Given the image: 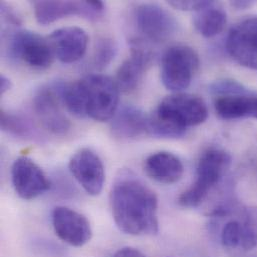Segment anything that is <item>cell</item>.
Segmentation results:
<instances>
[{"mask_svg":"<svg viewBox=\"0 0 257 257\" xmlns=\"http://www.w3.org/2000/svg\"><path fill=\"white\" fill-rule=\"evenodd\" d=\"M86 96V114L95 121L112 119L117 112L119 89L116 82L103 74H90L82 79Z\"/></svg>","mask_w":257,"mask_h":257,"instance_id":"cell-6","label":"cell"},{"mask_svg":"<svg viewBox=\"0 0 257 257\" xmlns=\"http://www.w3.org/2000/svg\"><path fill=\"white\" fill-rule=\"evenodd\" d=\"M207 116V105L201 97L189 93L172 94L149 116V132L160 138H180L188 127L203 123Z\"/></svg>","mask_w":257,"mask_h":257,"instance_id":"cell-2","label":"cell"},{"mask_svg":"<svg viewBox=\"0 0 257 257\" xmlns=\"http://www.w3.org/2000/svg\"><path fill=\"white\" fill-rule=\"evenodd\" d=\"M227 22L225 11L213 1L210 5L196 12L193 25L196 31L204 37L211 38L224 29Z\"/></svg>","mask_w":257,"mask_h":257,"instance_id":"cell-20","label":"cell"},{"mask_svg":"<svg viewBox=\"0 0 257 257\" xmlns=\"http://www.w3.org/2000/svg\"><path fill=\"white\" fill-rule=\"evenodd\" d=\"M117 44L110 37H101L95 43L93 53V65L96 69L102 70L107 67L115 58Z\"/></svg>","mask_w":257,"mask_h":257,"instance_id":"cell-23","label":"cell"},{"mask_svg":"<svg viewBox=\"0 0 257 257\" xmlns=\"http://www.w3.org/2000/svg\"><path fill=\"white\" fill-rule=\"evenodd\" d=\"M144 170L153 180L164 184H172L182 178L184 166L173 153L159 151L146 158Z\"/></svg>","mask_w":257,"mask_h":257,"instance_id":"cell-18","label":"cell"},{"mask_svg":"<svg viewBox=\"0 0 257 257\" xmlns=\"http://www.w3.org/2000/svg\"><path fill=\"white\" fill-rule=\"evenodd\" d=\"M231 165V156L223 149L210 148L200 157L196 178L191 186L178 198L180 206L194 208L199 206L223 179Z\"/></svg>","mask_w":257,"mask_h":257,"instance_id":"cell-3","label":"cell"},{"mask_svg":"<svg viewBox=\"0 0 257 257\" xmlns=\"http://www.w3.org/2000/svg\"><path fill=\"white\" fill-rule=\"evenodd\" d=\"M234 214L221 228L220 243L228 255L240 257L257 248V206L235 208Z\"/></svg>","mask_w":257,"mask_h":257,"instance_id":"cell-4","label":"cell"},{"mask_svg":"<svg viewBox=\"0 0 257 257\" xmlns=\"http://www.w3.org/2000/svg\"><path fill=\"white\" fill-rule=\"evenodd\" d=\"M110 128L116 139L122 141L135 140L150 134L149 116L133 105H125L113 116Z\"/></svg>","mask_w":257,"mask_h":257,"instance_id":"cell-17","label":"cell"},{"mask_svg":"<svg viewBox=\"0 0 257 257\" xmlns=\"http://www.w3.org/2000/svg\"><path fill=\"white\" fill-rule=\"evenodd\" d=\"M213 1H201V0H196V1H184V0H172L169 1V5L172 6L175 9H179V10H183V11H199L203 8H205L206 6L210 5Z\"/></svg>","mask_w":257,"mask_h":257,"instance_id":"cell-25","label":"cell"},{"mask_svg":"<svg viewBox=\"0 0 257 257\" xmlns=\"http://www.w3.org/2000/svg\"><path fill=\"white\" fill-rule=\"evenodd\" d=\"M134 22L142 40L162 43L170 39L177 30V21L165 8L155 3L138 4L133 11Z\"/></svg>","mask_w":257,"mask_h":257,"instance_id":"cell-7","label":"cell"},{"mask_svg":"<svg viewBox=\"0 0 257 257\" xmlns=\"http://www.w3.org/2000/svg\"><path fill=\"white\" fill-rule=\"evenodd\" d=\"M61 103L54 85L40 88L33 97V110L38 121L43 128L55 135H65L71 127Z\"/></svg>","mask_w":257,"mask_h":257,"instance_id":"cell-12","label":"cell"},{"mask_svg":"<svg viewBox=\"0 0 257 257\" xmlns=\"http://www.w3.org/2000/svg\"><path fill=\"white\" fill-rule=\"evenodd\" d=\"M231 5L236 9H246L254 5V1H232Z\"/></svg>","mask_w":257,"mask_h":257,"instance_id":"cell-28","label":"cell"},{"mask_svg":"<svg viewBox=\"0 0 257 257\" xmlns=\"http://www.w3.org/2000/svg\"><path fill=\"white\" fill-rule=\"evenodd\" d=\"M214 108L217 115L224 120L257 119V95L250 93L217 97L214 102Z\"/></svg>","mask_w":257,"mask_h":257,"instance_id":"cell-19","label":"cell"},{"mask_svg":"<svg viewBox=\"0 0 257 257\" xmlns=\"http://www.w3.org/2000/svg\"><path fill=\"white\" fill-rule=\"evenodd\" d=\"M11 87H12V83L10 79L5 75H1L0 76V94L3 95L5 92L10 90Z\"/></svg>","mask_w":257,"mask_h":257,"instance_id":"cell-27","label":"cell"},{"mask_svg":"<svg viewBox=\"0 0 257 257\" xmlns=\"http://www.w3.org/2000/svg\"><path fill=\"white\" fill-rule=\"evenodd\" d=\"M12 184L17 195L31 200L50 188V182L42 169L26 156L18 157L11 167Z\"/></svg>","mask_w":257,"mask_h":257,"instance_id":"cell-13","label":"cell"},{"mask_svg":"<svg viewBox=\"0 0 257 257\" xmlns=\"http://www.w3.org/2000/svg\"><path fill=\"white\" fill-rule=\"evenodd\" d=\"M66 109L78 118H84L86 114V96L82 79L74 82L58 83L54 85Z\"/></svg>","mask_w":257,"mask_h":257,"instance_id":"cell-21","label":"cell"},{"mask_svg":"<svg viewBox=\"0 0 257 257\" xmlns=\"http://www.w3.org/2000/svg\"><path fill=\"white\" fill-rule=\"evenodd\" d=\"M69 170L82 188L92 196L101 193L105 181L104 165L91 149L82 148L70 159Z\"/></svg>","mask_w":257,"mask_h":257,"instance_id":"cell-11","label":"cell"},{"mask_svg":"<svg viewBox=\"0 0 257 257\" xmlns=\"http://www.w3.org/2000/svg\"><path fill=\"white\" fill-rule=\"evenodd\" d=\"M199 57L196 51L187 45H174L162 56L161 80L171 91L186 89L199 68Z\"/></svg>","mask_w":257,"mask_h":257,"instance_id":"cell-5","label":"cell"},{"mask_svg":"<svg viewBox=\"0 0 257 257\" xmlns=\"http://www.w3.org/2000/svg\"><path fill=\"white\" fill-rule=\"evenodd\" d=\"M10 54L33 68H48L54 58V53L47 38L29 31L15 32L9 42Z\"/></svg>","mask_w":257,"mask_h":257,"instance_id":"cell-9","label":"cell"},{"mask_svg":"<svg viewBox=\"0 0 257 257\" xmlns=\"http://www.w3.org/2000/svg\"><path fill=\"white\" fill-rule=\"evenodd\" d=\"M144 41L141 38L130 40V57L120 65L116 72L115 82L119 91L129 93L135 90L152 62V51Z\"/></svg>","mask_w":257,"mask_h":257,"instance_id":"cell-14","label":"cell"},{"mask_svg":"<svg viewBox=\"0 0 257 257\" xmlns=\"http://www.w3.org/2000/svg\"><path fill=\"white\" fill-rule=\"evenodd\" d=\"M226 50L238 64L257 70V16L234 24L226 38Z\"/></svg>","mask_w":257,"mask_h":257,"instance_id":"cell-10","label":"cell"},{"mask_svg":"<svg viewBox=\"0 0 257 257\" xmlns=\"http://www.w3.org/2000/svg\"><path fill=\"white\" fill-rule=\"evenodd\" d=\"M209 91L217 97L246 95L251 93L241 83L231 79H221L211 83L209 86Z\"/></svg>","mask_w":257,"mask_h":257,"instance_id":"cell-24","label":"cell"},{"mask_svg":"<svg viewBox=\"0 0 257 257\" xmlns=\"http://www.w3.org/2000/svg\"><path fill=\"white\" fill-rule=\"evenodd\" d=\"M110 206L116 226L134 236L158 232V200L132 171L122 169L116 175L110 192Z\"/></svg>","mask_w":257,"mask_h":257,"instance_id":"cell-1","label":"cell"},{"mask_svg":"<svg viewBox=\"0 0 257 257\" xmlns=\"http://www.w3.org/2000/svg\"><path fill=\"white\" fill-rule=\"evenodd\" d=\"M37 22L47 25L67 16L78 15L88 20H98L103 16L105 5L102 1H34Z\"/></svg>","mask_w":257,"mask_h":257,"instance_id":"cell-8","label":"cell"},{"mask_svg":"<svg viewBox=\"0 0 257 257\" xmlns=\"http://www.w3.org/2000/svg\"><path fill=\"white\" fill-rule=\"evenodd\" d=\"M250 257H257V255H253V256H250Z\"/></svg>","mask_w":257,"mask_h":257,"instance_id":"cell-29","label":"cell"},{"mask_svg":"<svg viewBox=\"0 0 257 257\" xmlns=\"http://www.w3.org/2000/svg\"><path fill=\"white\" fill-rule=\"evenodd\" d=\"M0 125L4 132L16 137L28 138L33 135V128L29 121L22 116L5 112L4 110H1Z\"/></svg>","mask_w":257,"mask_h":257,"instance_id":"cell-22","label":"cell"},{"mask_svg":"<svg viewBox=\"0 0 257 257\" xmlns=\"http://www.w3.org/2000/svg\"><path fill=\"white\" fill-rule=\"evenodd\" d=\"M112 257H145V255L136 248L123 247L117 250Z\"/></svg>","mask_w":257,"mask_h":257,"instance_id":"cell-26","label":"cell"},{"mask_svg":"<svg viewBox=\"0 0 257 257\" xmlns=\"http://www.w3.org/2000/svg\"><path fill=\"white\" fill-rule=\"evenodd\" d=\"M54 56L62 63H73L86 52L88 35L80 27L68 26L54 30L47 37Z\"/></svg>","mask_w":257,"mask_h":257,"instance_id":"cell-16","label":"cell"},{"mask_svg":"<svg viewBox=\"0 0 257 257\" xmlns=\"http://www.w3.org/2000/svg\"><path fill=\"white\" fill-rule=\"evenodd\" d=\"M52 224L59 239L74 247L85 245L92 237L88 219L81 213L65 206L54 208Z\"/></svg>","mask_w":257,"mask_h":257,"instance_id":"cell-15","label":"cell"}]
</instances>
